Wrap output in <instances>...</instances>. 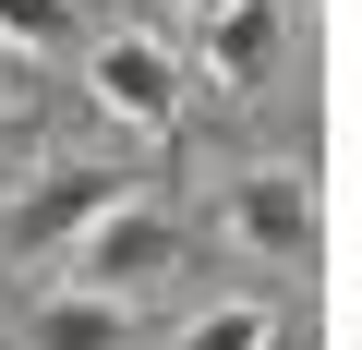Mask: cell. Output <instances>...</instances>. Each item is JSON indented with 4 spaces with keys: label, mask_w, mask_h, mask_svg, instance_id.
Masks as SVG:
<instances>
[{
    "label": "cell",
    "mask_w": 362,
    "mask_h": 350,
    "mask_svg": "<svg viewBox=\"0 0 362 350\" xmlns=\"http://www.w3.org/2000/svg\"><path fill=\"white\" fill-rule=\"evenodd\" d=\"M85 85H97V109L133 121V133H169V121H181V61H169L157 37H97Z\"/></svg>",
    "instance_id": "3957f363"
},
{
    "label": "cell",
    "mask_w": 362,
    "mask_h": 350,
    "mask_svg": "<svg viewBox=\"0 0 362 350\" xmlns=\"http://www.w3.org/2000/svg\"><path fill=\"white\" fill-rule=\"evenodd\" d=\"M169 350H266V302H206Z\"/></svg>",
    "instance_id": "52a82bcc"
},
{
    "label": "cell",
    "mask_w": 362,
    "mask_h": 350,
    "mask_svg": "<svg viewBox=\"0 0 362 350\" xmlns=\"http://www.w3.org/2000/svg\"><path fill=\"white\" fill-rule=\"evenodd\" d=\"M230 230L278 266H314V182L302 169H254V182H230Z\"/></svg>",
    "instance_id": "277c9868"
},
{
    "label": "cell",
    "mask_w": 362,
    "mask_h": 350,
    "mask_svg": "<svg viewBox=\"0 0 362 350\" xmlns=\"http://www.w3.org/2000/svg\"><path fill=\"white\" fill-rule=\"evenodd\" d=\"M194 13H218V0H194Z\"/></svg>",
    "instance_id": "7c38bea8"
},
{
    "label": "cell",
    "mask_w": 362,
    "mask_h": 350,
    "mask_svg": "<svg viewBox=\"0 0 362 350\" xmlns=\"http://www.w3.org/2000/svg\"><path fill=\"white\" fill-rule=\"evenodd\" d=\"M0 145H25V121H13V109H0Z\"/></svg>",
    "instance_id": "30bf717a"
},
{
    "label": "cell",
    "mask_w": 362,
    "mask_h": 350,
    "mask_svg": "<svg viewBox=\"0 0 362 350\" xmlns=\"http://www.w3.org/2000/svg\"><path fill=\"white\" fill-rule=\"evenodd\" d=\"M25 73H37V61H25V49H0V97H13V85H25Z\"/></svg>",
    "instance_id": "9c48e42d"
},
{
    "label": "cell",
    "mask_w": 362,
    "mask_h": 350,
    "mask_svg": "<svg viewBox=\"0 0 362 350\" xmlns=\"http://www.w3.org/2000/svg\"><path fill=\"white\" fill-rule=\"evenodd\" d=\"M181 266H194V242H181V218L145 206V194H121V206L73 242V290H97V302H133V290H157V278H181Z\"/></svg>",
    "instance_id": "7a4b0ae2"
},
{
    "label": "cell",
    "mask_w": 362,
    "mask_h": 350,
    "mask_svg": "<svg viewBox=\"0 0 362 350\" xmlns=\"http://www.w3.org/2000/svg\"><path fill=\"white\" fill-rule=\"evenodd\" d=\"M61 37H73V0H0V49L37 61V49H61Z\"/></svg>",
    "instance_id": "ba28073f"
},
{
    "label": "cell",
    "mask_w": 362,
    "mask_h": 350,
    "mask_svg": "<svg viewBox=\"0 0 362 350\" xmlns=\"http://www.w3.org/2000/svg\"><path fill=\"white\" fill-rule=\"evenodd\" d=\"M278 49H290V13H278V0H218V13H206V73L218 85H266Z\"/></svg>",
    "instance_id": "5b68a950"
},
{
    "label": "cell",
    "mask_w": 362,
    "mask_h": 350,
    "mask_svg": "<svg viewBox=\"0 0 362 350\" xmlns=\"http://www.w3.org/2000/svg\"><path fill=\"white\" fill-rule=\"evenodd\" d=\"M133 338H145V314L133 302H97V290H49L25 314V350H133Z\"/></svg>",
    "instance_id": "8992f818"
},
{
    "label": "cell",
    "mask_w": 362,
    "mask_h": 350,
    "mask_svg": "<svg viewBox=\"0 0 362 350\" xmlns=\"http://www.w3.org/2000/svg\"><path fill=\"white\" fill-rule=\"evenodd\" d=\"M0 194H13V182H0Z\"/></svg>",
    "instance_id": "4fadbf2b"
},
{
    "label": "cell",
    "mask_w": 362,
    "mask_h": 350,
    "mask_svg": "<svg viewBox=\"0 0 362 350\" xmlns=\"http://www.w3.org/2000/svg\"><path fill=\"white\" fill-rule=\"evenodd\" d=\"M121 194H145V182H121V169H97V157H61V169H37L25 194H0V254H13V266H49V254H73Z\"/></svg>",
    "instance_id": "6da1fadb"
},
{
    "label": "cell",
    "mask_w": 362,
    "mask_h": 350,
    "mask_svg": "<svg viewBox=\"0 0 362 350\" xmlns=\"http://www.w3.org/2000/svg\"><path fill=\"white\" fill-rule=\"evenodd\" d=\"M266 350H314V338H302V326H290V338H266Z\"/></svg>",
    "instance_id": "8fae6325"
}]
</instances>
